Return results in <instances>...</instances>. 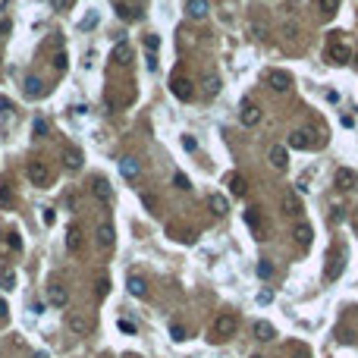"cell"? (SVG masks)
Listing matches in <instances>:
<instances>
[{"instance_id":"603a6c76","label":"cell","mask_w":358,"mask_h":358,"mask_svg":"<svg viewBox=\"0 0 358 358\" xmlns=\"http://www.w3.org/2000/svg\"><path fill=\"white\" fill-rule=\"evenodd\" d=\"M0 289H3V292H13L16 289V270L0 267Z\"/></svg>"},{"instance_id":"4dcf8cb0","label":"cell","mask_w":358,"mask_h":358,"mask_svg":"<svg viewBox=\"0 0 358 358\" xmlns=\"http://www.w3.org/2000/svg\"><path fill=\"white\" fill-rule=\"evenodd\" d=\"M318 10H321L323 16H333V13L339 10V0H318Z\"/></svg>"},{"instance_id":"7dc6e473","label":"cell","mask_w":358,"mask_h":358,"mask_svg":"<svg viewBox=\"0 0 358 358\" xmlns=\"http://www.w3.org/2000/svg\"><path fill=\"white\" fill-rule=\"evenodd\" d=\"M35 135H47V123H44V119H35Z\"/></svg>"},{"instance_id":"60d3db41","label":"cell","mask_w":358,"mask_h":358,"mask_svg":"<svg viewBox=\"0 0 358 358\" xmlns=\"http://www.w3.org/2000/svg\"><path fill=\"white\" fill-rule=\"evenodd\" d=\"M144 47H148L151 54H154V50L160 47V38H157V35H144Z\"/></svg>"},{"instance_id":"7a4b0ae2","label":"cell","mask_w":358,"mask_h":358,"mask_svg":"<svg viewBox=\"0 0 358 358\" xmlns=\"http://www.w3.org/2000/svg\"><path fill=\"white\" fill-rule=\"evenodd\" d=\"M25 173H29V182L38 185V189H44L50 182V170H47V164H41V160H32V164L25 167Z\"/></svg>"},{"instance_id":"f546056e","label":"cell","mask_w":358,"mask_h":358,"mask_svg":"<svg viewBox=\"0 0 358 358\" xmlns=\"http://www.w3.org/2000/svg\"><path fill=\"white\" fill-rule=\"evenodd\" d=\"M343 267H346V261L343 258H333V261H330V267H327V280H336L339 274H343Z\"/></svg>"},{"instance_id":"8fae6325","label":"cell","mask_w":358,"mask_h":358,"mask_svg":"<svg viewBox=\"0 0 358 358\" xmlns=\"http://www.w3.org/2000/svg\"><path fill=\"white\" fill-rule=\"evenodd\" d=\"M126 289H129V295H135V298H144V295H148V286H144V280L139 274H129V277H126Z\"/></svg>"},{"instance_id":"74e56055","label":"cell","mask_w":358,"mask_h":358,"mask_svg":"<svg viewBox=\"0 0 358 358\" xmlns=\"http://www.w3.org/2000/svg\"><path fill=\"white\" fill-rule=\"evenodd\" d=\"M6 245H10L13 251H22V239H19V233H10V236H6Z\"/></svg>"},{"instance_id":"ac0fdd59","label":"cell","mask_w":358,"mask_h":358,"mask_svg":"<svg viewBox=\"0 0 358 358\" xmlns=\"http://www.w3.org/2000/svg\"><path fill=\"white\" fill-rule=\"evenodd\" d=\"M270 164H274L277 170H286V164H289V151L283 148V144H274V148H270Z\"/></svg>"},{"instance_id":"9a60e30c","label":"cell","mask_w":358,"mask_h":358,"mask_svg":"<svg viewBox=\"0 0 358 358\" xmlns=\"http://www.w3.org/2000/svg\"><path fill=\"white\" fill-rule=\"evenodd\" d=\"M91 192H95V198H98L101 204H110V201H113V192H110V182H107V179H95Z\"/></svg>"},{"instance_id":"681fc988","label":"cell","mask_w":358,"mask_h":358,"mask_svg":"<svg viewBox=\"0 0 358 358\" xmlns=\"http://www.w3.org/2000/svg\"><path fill=\"white\" fill-rule=\"evenodd\" d=\"M44 223H47V226L54 223V211H50V208H44Z\"/></svg>"},{"instance_id":"4fadbf2b","label":"cell","mask_w":358,"mask_h":358,"mask_svg":"<svg viewBox=\"0 0 358 358\" xmlns=\"http://www.w3.org/2000/svg\"><path fill=\"white\" fill-rule=\"evenodd\" d=\"M314 139H311V132H305V129H298L289 135V148H295V151H305V148H311Z\"/></svg>"},{"instance_id":"ee69618b","label":"cell","mask_w":358,"mask_h":358,"mask_svg":"<svg viewBox=\"0 0 358 358\" xmlns=\"http://www.w3.org/2000/svg\"><path fill=\"white\" fill-rule=\"evenodd\" d=\"M116 327H119V330H123V333H135V323H132V321H119V323H116Z\"/></svg>"},{"instance_id":"d6a6232c","label":"cell","mask_w":358,"mask_h":358,"mask_svg":"<svg viewBox=\"0 0 358 358\" xmlns=\"http://www.w3.org/2000/svg\"><path fill=\"white\" fill-rule=\"evenodd\" d=\"M258 277H261V280H270V277H274V264H270L267 258L258 261Z\"/></svg>"},{"instance_id":"52a82bcc","label":"cell","mask_w":358,"mask_h":358,"mask_svg":"<svg viewBox=\"0 0 358 358\" xmlns=\"http://www.w3.org/2000/svg\"><path fill=\"white\" fill-rule=\"evenodd\" d=\"M327 57H330V63L343 66V63H349V60H352V47L343 44V41H333V44H330V50H327Z\"/></svg>"},{"instance_id":"7402d4cb","label":"cell","mask_w":358,"mask_h":358,"mask_svg":"<svg viewBox=\"0 0 358 358\" xmlns=\"http://www.w3.org/2000/svg\"><path fill=\"white\" fill-rule=\"evenodd\" d=\"M41 91H44V82L38 75H29L25 79V98H41Z\"/></svg>"},{"instance_id":"83f0119b","label":"cell","mask_w":358,"mask_h":358,"mask_svg":"<svg viewBox=\"0 0 358 358\" xmlns=\"http://www.w3.org/2000/svg\"><path fill=\"white\" fill-rule=\"evenodd\" d=\"M142 204L151 211V214H160V198L154 192H142Z\"/></svg>"},{"instance_id":"30bf717a","label":"cell","mask_w":358,"mask_h":358,"mask_svg":"<svg viewBox=\"0 0 358 358\" xmlns=\"http://www.w3.org/2000/svg\"><path fill=\"white\" fill-rule=\"evenodd\" d=\"M302 198H298V195H292V192H286L283 195V214L286 217H302Z\"/></svg>"},{"instance_id":"277c9868","label":"cell","mask_w":358,"mask_h":358,"mask_svg":"<svg viewBox=\"0 0 358 358\" xmlns=\"http://www.w3.org/2000/svg\"><path fill=\"white\" fill-rule=\"evenodd\" d=\"M85 249V236H82V226L72 223L70 229H66V251L70 254H79Z\"/></svg>"},{"instance_id":"e575fe53","label":"cell","mask_w":358,"mask_h":358,"mask_svg":"<svg viewBox=\"0 0 358 358\" xmlns=\"http://www.w3.org/2000/svg\"><path fill=\"white\" fill-rule=\"evenodd\" d=\"M66 63H70V57H66L63 50H57V54H54V70H57V72H63V70H66Z\"/></svg>"},{"instance_id":"8992f818","label":"cell","mask_w":358,"mask_h":358,"mask_svg":"<svg viewBox=\"0 0 358 358\" xmlns=\"http://www.w3.org/2000/svg\"><path fill=\"white\" fill-rule=\"evenodd\" d=\"M98 245H101V249H113V239H116V229H113V223H110V220H101V223H98Z\"/></svg>"},{"instance_id":"ba28073f","label":"cell","mask_w":358,"mask_h":358,"mask_svg":"<svg viewBox=\"0 0 358 358\" xmlns=\"http://www.w3.org/2000/svg\"><path fill=\"white\" fill-rule=\"evenodd\" d=\"M358 185V176H355V170H349V167H339L336 170V189L339 192H352Z\"/></svg>"},{"instance_id":"8d00e7d4","label":"cell","mask_w":358,"mask_h":358,"mask_svg":"<svg viewBox=\"0 0 358 358\" xmlns=\"http://www.w3.org/2000/svg\"><path fill=\"white\" fill-rule=\"evenodd\" d=\"M245 220H249V226H251V229H261V217H258V208L245 211Z\"/></svg>"},{"instance_id":"4316f807","label":"cell","mask_w":358,"mask_h":358,"mask_svg":"<svg viewBox=\"0 0 358 358\" xmlns=\"http://www.w3.org/2000/svg\"><path fill=\"white\" fill-rule=\"evenodd\" d=\"M292 236H295V242H298V245H311V236H314V233H311V226H308V223H298Z\"/></svg>"},{"instance_id":"ab89813d","label":"cell","mask_w":358,"mask_h":358,"mask_svg":"<svg viewBox=\"0 0 358 358\" xmlns=\"http://www.w3.org/2000/svg\"><path fill=\"white\" fill-rule=\"evenodd\" d=\"M274 302V289H261L258 292V305H270Z\"/></svg>"},{"instance_id":"f1b7e54d","label":"cell","mask_w":358,"mask_h":358,"mask_svg":"<svg viewBox=\"0 0 358 358\" xmlns=\"http://www.w3.org/2000/svg\"><path fill=\"white\" fill-rule=\"evenodd\" d=\"M116 13H119V19H126V22L139 16V13H135V6H132V3H123V0L116 3Z\"/></svg>"},{"instance_id":"6da1fadb","label":"cell","mask_w":358,"mask_h":358,"mask_svg":"<svg viewBox=\"0 0 358 358\" xmlns=\"http://www.w3.org/2000/svg\"><path fill=\"white\" fill-rule=\"evenodd\" d=\"M236 330H239V321L233 314H220L214 321V339H229V336H236Z\"/></svg>"},{"instance_id":"5b68a950","label":"cell","mask_w":358,"mask_h":358,"mask_svg":"<svg viewBox=\"0 0 358 358\" xmlns=\"http://www.w3.org/2000/svg\"><path fill=\"white\" fill-rule=\"evenodd\" d=\"M170 91H173V95L179 98V101H192V82L185 79V75H173V79H170Z\"/></svg>"},{"instance_id":"f6af8a7d","label":"cell","mask_w":358,"mask_h":358,"mask_svg":"<svg viewBox=\"0 0 358 358\" xmlns=\"http://www.w3.org/2000/svg\"><path fill=\"white\" fill-rule=\"evenodd\" d=\"M91 25H98V13H91V16L82 19V29H91Z\"/></svg>"},{"instance_id":"bcb514c9","label":"cell","mask_w":358,"mask_h":358,"mask_svg":"<svg viewBox=\"0 0 358 358\" xmlns=\"http://www.w3.org/2000/svg\"><path fill=\"white\" fill-rule=\"evenodd\" d=\"M50 3H54V10L63 13V10H70V3H72V0H50Z\"/></svg>"},{"instance_id":"2e32d148","label":"cell","mask_w":358,"mask_h":358,"mask_svg":"<svg viewBox=\"0 0 358 358\" xmlns=\"http://www.w3.org/2000/svg\"><path fill=\"white\" fill-rule=\"evenodd\" d=\"M185 10H189L192 19H204V16L211 13V3H208V0H189V3H185Z\"/></svg>"},{"instance_id":"484cf974","label":"cell","mask_w":358,"mask_h":358,"mask_svg":"<svg viewBox=\"0 0 358 358\" xmlns=\"http://www.w3.org/2000/svg\"><path fill=\"white\" fill-rule=\"evenodd\" d=\"M229 192H233L236 198H242V195L249 192V185H245V179L239 176V173H233V176H229Z\"/></svg>"},{"instance_id":"44dd1931","label":"cell","mask_w":358,"mask_h":358,"mask_svg":"<svg viewBox=\"0 0 358 358\" xmlns=\"http://www.w3.org/2000/svg\"><path fill=\"white\" fill-rule=\"evenodd\" d=\"M201 85H204V95H208V98H214L217 91H220V85H223V82H220V75H214V72H204Z\"/></svg>"},{"instance_id":"7c38bea8","label":"cell","mask_w":358,"mask_h":358,"mask_svg":"<svg viewBox=\"0 0 358 358\" xmlns=\"http://www.w3.org/2000/svg\"><path fill=\"white\" fill-rule=\"evenodd\" d=\"M66 327H70L75 336H85V333H88V321H85L82 314H75V311L66 314Z\"/></svg>"},{"instance_id":"e0dca14e","label":"cell","mask_w":358,"mask_h":358,"mask_svg":"<svg viewBox=\"0 0 358 358\" xmlns=\"http://www.w3.org/2000/svg\"><path fill=\"white\" fill-rule=\"evenodd\" d=\"M113 60L119 66H129L132 63V47L126 44V41H116V47H113Z\"/></svg>"},{"instance_id":"5bb4252c","label":"cell","mask_w":358,"mask_h":358,"mask_svg":"<svg viewBox=\"0 0 358 358\" xmlns=\"http://www.w3.org/2000/svg\"><path fill=\"white\" fill-rule=\"evenodd\" d=\"M119 173H123L126 179H139L142 176V164L135 157H123L119 160Z\"/></svg>"},{"instance_id":"9c48e42d","label":"cell","mask_w":358,"mask_h":358,"mask_svg":"<svg viewBox=\"0 0 358 358\" xmlns=\"http://www.w3.org/2000/svg\"><path fill=\"white\" fill-rule=\"evenodd\" d=\"M239 119H242V126H258L261 123V107L251 104V101H245V107L239 110Z\"/></svg>"},{"instance_id":"ffe728a7","label":"cell","mask_w":358,"mask_h":358,"mask_svg":"<svg viewBox=\"0 0 358 358\" xmlns=\"http://www.w3.org/2000/svg\"><path fill=\"white\" fill-rule=\"evenodd\" d=\"M47 302H50V305H57V308H66L70 295H66V289H63V286H50V289H47Z\"/></svg>"},{"instance_id":"816d5d0a","label":"cell","mask_w":358,"mask_h":358,"mask_svg":"<svg viewBox=\"0 0 358 358\" xmlns=\"http://www.w3.org/2000/svg\"><path fill=\"white\" fill-rule=\"evenodd\" d=\"M35 358H47V355H44V352H35Z\"/></svg>"},{"instance_id":"3957f363","label":"cell","mask_w":358,"mask_h":358,"mask_svg":"<svg viewBox=\"0 0 358 358\" xmlns=\"http://www.w3.org/2000/svg\"><path fill=\"white\" fill-rule=\"evenodd\" d=\"M264 82H267L274 91H289L292 88V75H289L286 70H267L264 72Z\"/></svg>"},{"instance_id":"c3c4849f","label":"cell","mask_w":358,"mask_h":358,"mask_svg":"<svg viewBox=\"0 0 358 358\" xmlns=\"http://www.w3.org/2000/svg\"><path fill=\"white\" fill-rule=\"evenodd\" d=\"M10 110H13V104L6 98H0V113H10Z\"/></svg>"},{"instance_id":"d6986e66","label":"cell","mask_w":358,"mask_h":358,"mask_svg":"<svg viewBox=\"0 0 358 358\" xmlns=\"http://www.w3.org/2000/svg\"><path fill=\"white\" fill-rule=\"evenodd\" d=\"M274 336H277L274 323H267V321H258V323H254V339H261V343H270Z\"/></svg>"},{"instance_id":"1f68e13d","label":"cell","mask_w":358,"mask_h":358,"mask_svg":"<svg viewBox=\"0 0 358 358\" xmlns=\"http://www.w3.org/2000/svg\"><path fill=\"white\" fill-rule=\"evenodd\" d=\"M170 336H173L176 343H185V339H189V333H185L182 323H170Z\"/></svg>"},{"instance_id":"d590c367","label":"cell","mask_w":358,"mask_h":358,"mask_svg":"<svg viewBox=\"0 0 358 358\" xmlns=\"http://www.w3.org/2000/svg\"><path fill=\"white\" fill-rule=\"evenodd\" d=\"M343 220H346V208H339V204H336V208H330V223H343Z\"/></svg>"},{"instance_id":"cb8c5ba5","label":"cell","mask_w":358,"mask_h":358,"mask_svg":"<svg viewBox=\"0 0 358 358\" xmlns=\"http://www.w3.org/2000/svg\"><path fill=\"white\" fill-rule=\"evenodd\" d=\"M208 208L214 211L217 217H223L226 211H229V204H226V198H223V195H217V192H214V195H211V198H208Z\"/></svg>"},{"instance_id":"b9f144b4","label":"cell","mask_w":358,"mask_h":358,"mask_svg":"<svg viewBox=\"0 0 358 358\" xmlns=\"http://www.w3.org/2000/svg\"><path fill=\"white\" fill-rule=\"evenodd\" d=\"M182 148L185 151H198V142H195L192 135H182Z\"/></svg>"},{"instance_id":"f907efd6","label":"cell","mask_w":358,"mask_h":358,"mask_svg":"<svg viewBox=\"0 0 358 358\" xmlns=\"http://www.w3.org/2000/svg\"><path fill=\"white\" fill-rule=\"evenodd\" d=\"M6 314H10V308H6V302L0 298V318H6Z\"/></svg>"},{"instance_id":"d4e9b609","label":"cell","mask_w":358,"mask_h":358,"mask_svg":"<svg viewBox=\"0 0 358 358\" xmlns=\"http://www.w3.org/2000/svg\"><path fill=\"white\" fill-rule=\"evenodd\" d=\"M63 160H66V167H70V170H82V151L79 148H66Z\"/></svg>"},{"instance_id":"7bdbcfd3","label":"cell","mask_w":358,"mask_h":358,"mask_svg":"<svg viewBox=\"0 0 358 358\" xmlns=\"http://www.w3.org/2000/svg\"><path fill=\"white\" fill-rule=\"evenodd\" d=\"M107 289H110V280L101 277V280H98V295H107Z\"/></svg>"},{"instance_id":"f35d334b","label":"cell","mask_w":358,"mask_h":358,"mask_svg":"<svg viewBox=\"0 0 358 358\" xmlns=\"http://www.w3.org/2000/svg\"><path fill=\"white\" fill-rule=\"evenodd\" d=\"M251 32H254V38H267V25H264V22H258V19L251 22Z\"/></svg>"},{"instance_id":"836d02e7","label":"cell","mask_w":358,"mask_h":358,"mask_svg":"<svg viewBox=\"0 0 358 358\" xmlns=\"http://www.w3.org/2000/svg\"><path fill=\"white\" fill-rule=\"evenodd\" d=\"M173 185H176L179 192H189L192 189V182H189V176H185V173H176L173 176Z\"/></svg>"}]
</instances>
